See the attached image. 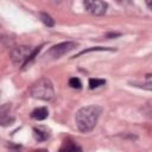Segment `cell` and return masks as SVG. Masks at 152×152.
Instances as JSON below:
<instances>
[{
	"instance_id": "4fadbf2b",
	"label": "cell",
	"mask_w": 152,
	"mask_h": 152,
	"mask_svg": "<svg viewBox=\"0 0 152 152\" xmlns=\"http://www.w3.org/2000/svg\"><path fill=\"white\" fill-rule=\"evenodd\" d=\"M106 51V50H112V49H108V48H102V46H97V48H90V49H86V50H82L81 52H78L75 57H78L81 55H84V53H88V52H91V51Z\"/></svg>"
},
{
	"instance_id": "2e32d148",
	"label": "cell",
	"mask_w": 152,
	"mask_h": 152,
	"mask_svg": "<svg viewBox=\"0 0 152 152\" xmlns=\"http://www.w3.org/2000/svg\"><path fill=\"white\" fill-rule=\"evenodd\" d=\"M146 6L152 11V1H146Z\"/></svg>"
},
{
	"instance_id": "8fae6325",
	"label": "cell",
	"mask_w": 152,
	"mask_h": 152,
	"mask_svg": "<svg viewBox=\"0 0 152 152\" xmlns=\"http://www.w3.org/2000/svg\"><path fill=\"white\" fill-rule=\"evenodd\" d=\"M33 132H34V138L38 141H43V140H46L49 138V133H46V132H44L39 128H34Z\"/></svg>"
},
{
	"instance_id": "9a60e30c",
	"label": "cell",
	"mask_w": 152,
	"mask_h": 152,
	"mask_svg": "<svg viewBox=\"0 0 152 152\" xmlns=\"http://www.w3.org/2000/svg\"><path fill=\"white\" fill-rule=\"evenodd\" d=\"M142 112L145 113V115H147V116H150V118H152V108H151V107H147V108H144V109H142Z\"/></svg>"
},
{
	"instance_id": "5bb4252c",
	"label": "cell",
	"mask_w": 152,
	"mask_h": 152,
	"mask_svg": "<svg viewBox=\"0 0 152 152\" xmlns=\"http://www.w3.org/2000/svg\"><path fill=\"white\" fill-rule=\"evenodd\" d=\"M69 86L71 88H74V89H80L82 87V82H81V80L78 77H71L69 80Z\"/></svg>"
},
{
	"instance_id": "7c38bea8",
	"label": "cell",
	"mask_w": 152,
	"mask_h": 152,
	"mask_svg": "<svg viewBox=\"0 0 152 152\" xmlns=\"http://www.w3.org/2000/svg\"><path fill=\"white\" fill-rule=\"evenodd\" d=\"M106 83L104 80H101V78H90L89 80V88L90 89H95V88H99L101 86H103Z\"/></svg>"
},
{
	"instance_id": "e0dca14e",
	"label": "cell",
	"mask_w": 152,
	"mask_h": 152,
	"mask_svg": "<svg viewBox=\"0 0 152 152\" xmlns=\"http://www.w3.org/2000/svg\"><path fill=\"white\" fill-rule=\"evenodd\" d=\"M33 152H48L46 150H37V151H33Z\"/></svg>"
},
{
	"instance_id": "9c48e42d",
	"label": "cell",
	"mask_w": 152,
	"mask_h": 152,
	"mask_svg": "<svg viewBox=\"0 0 152 152\" xmlns=\"http://www.w3.org/2000/svg\"><path fill=\"white\" fill-rule=\"evenodd\" d=\"M39 19L43 21V24L44 25H46L48 27H52L53 25H55V20L48 14V13H44V12H40L39 14Z\"/></svg>"
},
{
	"instance_id": "8992f818",
	"label": "cell",
	"mask_w": 152,
	"mask_h": 152,
	"mask_svg": "<svg viewBox=\"0 0 152 152\" xmlns=\"http://www.w3.org/2000/svg\"><path fill=\"white\" fill-rule=\"evenodd\" d=\"M14 121V118L11 115V104L5 103L0 108V124L2 126H8Z\"/></svg>"
},
{
	"instance_id": "7a4b0ae2",
	"label": "cell",
	"mask_w": 152,
	"mask_h": 152,
	"mask_svg": "<svg viewBox=\"0 0 152 152\" xmlns=\"http://www.w3.org/2000/svg\"><path fill=\"white\" fill-rule=\"evenodd\" d=\"M40 48L42 46L31 48L27 45H19L11 51L12 62L17 66H25L36 57V55L40 51Z\"/></svg>"
},
{
	"instance_id": "52a82bcc",
	"label": "cell",
	"mask_w": 152,
	"mask_h": 152,
	"mask_svg": "<svg viewBox=\"0 0 152 152\" xmlns=\"http://www.w3.org/2000/svg\"><path fill=\"white\" fill-rule=\"evenodd\" d=\"M58 152H82V148L75 141H72L70 139H66L62 144V146H61Z\"/></svg>"
},
{
	"instance_id": "5b68a950",
	"label": "cell",
	"mask_w": 152,
	"mask_h": 152,
	"mask_svg": "<svg viewBox=\"0 0 152 152\" xmlns=\"http://www.w3.org/2000/svg\"><path fill=\"white\" fill-rule=\"evenodd\" d=\"M86 10L88 12H90L91 14L94 15H103L107 11V2L104 1H100V0H95V1H91V0H86L83 2Z\"/></svg>"
},
{
	"instance_id": "30bf717a",
	"label": "cell",
	"mask_w": 152,
	"mask_h": 152,
	"mask_svg": "<svg viewBox=\"0 0 152 152\" xmlns=\"http://www.w3.org/2000/svg\"><path fill=\"white\" fill-rule=\"evenodd\" d=\"M133 87L145 89V90H152V81H146V82H132L131 83Z\"/></svg>"
},
{
	"instance_id": "277c9868",
	"label": "cell",
	"mask_w": 152,
	"mask_h": 152,
	"mask_svg": "<svg viewBox=\"0 0 152 152\" xmlns=\"http://www.w3.org/2000/svg\"><path fill=\"white\" fill-rule=\"evenodd\" d=\"M77 45L78 44L76 42H63V43L56 44L49 49V51L46 52V56H50L51 58H59L65 53L72 51L75 48H77Z\"/></svg>"
},
{
	"instance_id": "3957f363",
	"label": "cell",
	"mask_w": 152,
	"mask_h": 152,
	"mask_svg": "<svg viewBox=\"0 0 152 152\" xmlns=\"http://www.w3.org/2000/svg\"><path fill=\"white\" fill-rule=\"evenodd\" d=\"M30 95L34 99H38V100L50 101L55 95L52 82L48 77H40L38 81H36L31 86Z\"/></svg>"
},
{
	"instance_id": "ba28073f",
	"label": "cell",
	"mask_w": 152,
	"mask_h": 152,
	"mask_svg": "<svg viewBox=\"0 0 152 152\" xmlns=\"http://www.w3.org/2000/svg\"><path fill=\"white\" fill-rule=\"evenodd\" d=\"M49 115V110L46 107H39V108H36L34 110H32L31 113V118L34 119V120H44L46 119Z\"/></svg>"
},
{
	"instance_id": "6da1fadb",
	"label": "cell",
	"mask_w": 152,
	"mask_h": 152,
	"mask_svg": "<svg viewBox=\"0 0 152 152\" xmlns=\"http://www.w3.org/2000/svg\"><path fill=\"white\" fill-rule=\"evenodd\" d=\"M101 113L102 108L96 104H90L80 108L75 115V122L78 131L82 133L91 132L95 128Z\"/></svg>"
}]
</instances>
